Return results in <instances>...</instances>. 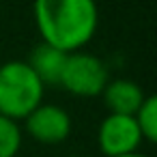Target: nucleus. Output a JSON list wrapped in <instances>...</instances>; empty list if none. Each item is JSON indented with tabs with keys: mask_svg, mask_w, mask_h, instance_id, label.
I'll return each mask as SVG.
<instances>
[{
	"mask_svg": "<svg viewBox=\"0 0 157 157\" xmlns=\"http://www.w3.org/2000/svg\"><path fill=\"white\" fill-rule=\"evenodd\" d=\"M33 13L41 41L65 54L88 45L99 26L95 0H35Z\"/></svg>",
	"mask_w": 157,
	"mask_h": 157,
	"instance_id": "obj_1",
	"label": "nucleus"
},
{
	"mask_svg": "<svg viewBox=\"0 0 157 157\" xmlns=\"http://www.w3.org/2000/svg\"><path fill=\"white\" fill-rule=\"evenodd\" d=\"M45 86L26 60L0 65V114L20 123L43 103Z\"/></svg>",
	"mask_w": 157,
	"mask_h": 157,
	"instance_id": "obj_2",
	"label": "nucleus"
},
{
	"mask_svg": "<svg viewBox=\"0 0 157 157\" xmlns=\"http://www.w3.org/2000/svg\"><path fill=\"white\" fill-rule=\"evenodd\" d=\"M110 82L105 63L90 52H71L67 56L58 86L75 97H101Z\"/></svg>",
	"mask_w": 157,
	"mask_h": 157,
	"instance_id": "obj_3",
	"label": "nucleus"
},
{
	"mask_svg": "<svg viewBox=\"0 0 157 157\" xmlns=\"http://www.w3.org/2000/svg\"><path fill=\"white\" fill-rule=\"evenodd\" d=\"M142 133L133 116L108 114L97 129V146L105 157H123L138 153L142 144Z\"/></svg>",
	"mask_w": 157,
	"mask_h": 157,
	"instance_id": "obj_4",
	"label": "nucleus"
},
{
	"mask_svg": "<svg viewBox=\"0 0 157 157\" xmlns=\"http://www.w3.org/2000/svg\"><path fill=\"white\" fill-rule=\"evenodd\" d=\"M71 116L56 103H41L24 118V131L39 144L54 146L71 136Z\"/></svg>",
	"mask_w": 157,
	"mask_h": 157,
	"instance_id": "obj_5",
	"label": "nucleus"
},
{
	"mask_svg": "<svg viewBox=\"0 0 157 157\" xmlns=\"http://www.w3.org/2000/svg\"><path fill=\"white\" fill-rule=\"evenodd\" d=\"M144 90L140 88V84H136L133 80H110L101 93L103 105L108 108V114H123V116H133L138 112V108L144 101Z\"/></svg>",
	"mask_w": 157,
	"mask_h": 157,
	"instance_id": "obj_6",
	"label": "nucleus"
},
{
	"mask_svg": "<svg viewBox=\"0 0 157 157\" xmlns=\"http://www.w3.org/2000/svg\"><path fill=\"white\" fill-rule=\"evenodd\" d=\"M67 56L69 54H65V52H60V50L41 41L39 45H35L30 50L26 63L35 71V75L41 80L43 86H58L65 63H67Z\"/></svg>",
	"mask_w": 157,
	"mask_h": 157,
	"instance_id": "obj_7",
	"label": "nucleus"
},
{
	"mask_svg": "<svg viewBox=\"0 0 157 157\" xmlns=\"http://www.w3.org/2000/svg\"><path fill=\"white\" fill-rule=\"evenodd\" d=\"M138 129L142 133V140L153 144L157 142V97L155 95H146L142 105L138 108V112L133 114Z\"/></svg>",
	"mask_w": 157,
	"mask_h": 157,
	"instance_id": "obj_8",
	"label": "nucleus"
},
{
	"mask_svg": "<svg viewBox=\"0 0 157 157\" xmlns=\"http://www.w3.org/2000/svg\"><path fill=\"white\" fill-rule=\"evenodd\" d=\"M22 125L0 114V157H17L22 148Z\"/></svg>",
	"mask_w": 157,
	"mask_h": 157,
	"instance_id": "obj_9",
	"label": "nucleus"
},
{
	"mask_svg": "<svg viewBox=\"0 0 157 157\" xmlns=\"http://www.w3.org/2000/svg\"><path fill=\"white\" fill-rule=\"evenodd\" d=\"M123 157H148V155H142V153H131V155H123Z\"/></svg>",
	"mask_w": 157,
	"mask_h": 157,
	"instance_id": "obj_10",
	"label": "nucleus"
},
{
	"mask_svg": "<svg viewBox=\"0 0 157 157\" xmlns=\"http://www.w3.org/2000/svg\"><path fill=\"white\" fill-rule=\"evenodd\" d=\"M67 157H78V155H67Z\"/></svg>",
	"mask_w": 157,
	"mask_h": 157,
	"instance_id": "obj_11",
	"label": "nucleus"
}]
</instances>
